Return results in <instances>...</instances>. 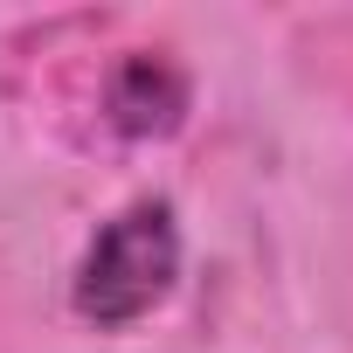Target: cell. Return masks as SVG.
<instances>
[{
  "label": "cell",
  "mask_w": 353,
  "mask_h": 353,
  "mask_svg": "<svg viewBox=\"0 0 353 353\" xmlns=\"http://www.w3.org/2000/svg\"><path fill=\"white\" fill-rule=\"evenodd\" d=\"M181 284V222H173L166 201H132L118 208L83 263H77V312L104 332L118 325H139L145 312H159Z\"/></svg>",
  "instance_id": "1"
},
{
  "label": "cell",
  "mask_w": 353,
  "mask_h": 353,
  "mask_svg": "<svg viewBox=\"0 0 353 353\" xmlns=\"http://www.w3.org/2000/svg\"><path fill=\"white\" fill-rule=\"evenodd\" d=\"M188 111V77L166 56H125L111 77V118L132 139H166Z\"/></svg>",
  "instance_id": "2"
}]
</instances>
